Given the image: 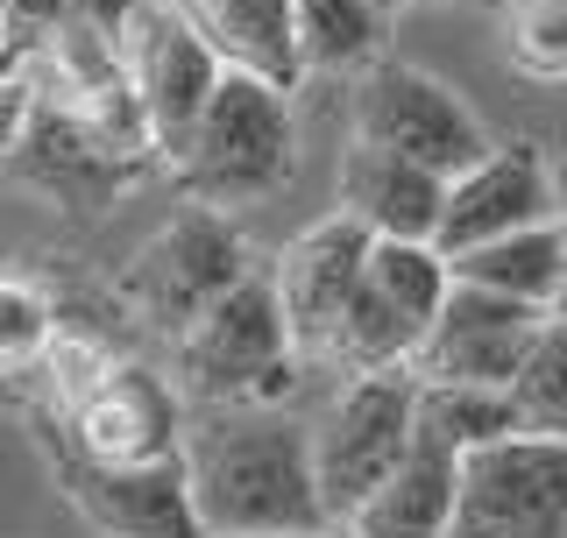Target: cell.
I'll use <instances>...</instances> for the list:
<instances>
[{"mask_svg":"<svg viewBox=\"0 0 567 538\" xmlns=\"http://www.w3.org/2000/svg\"><path fill=\"white\" fill-rule=\"evenodd\" d=\"M554 312H567V277H560V304H554Z\"/></svg>","mask_w":567,"mask_h":538,"instance_id":"30","label":"cell"},{"mask_svg":"<svg viewBox=\"0 0 567 538\" xmlns=\"http://www.w3.org/2000/svg\"><path fill=\"white\" fill-rule=\"evenodd\" d=\"M539 327H546L539 304L454 277V291L440 298L433 327H425L419 354H412V375L419 383H496L504 390L511 375H518V362H525V348H532Z\"/></svg>","mask_w":567,"mask_h":538,"instance_id":"10","label":"cell"},{"mask_svg":"<svg viewBox=\"0 0 567 538\" xmlns=\"http://www.w3.org/2000/svg\"><path fill=\"white\" fill-rule=\"evenodd\" d=\"M291 85H270L256 71H220L199 128L185 135V149L171 156V177L192 206H256L284 192V177L298 164V121H291Z\"/></svg>","mask_w":567,"mask_h":538,"instance_id":"2","label":"cell"},{"mask_svg":"<svg viewBox=\"0 0 567 538\" xmlns=\"http://www.w3.org/2000/svg\"><path fill=\"white\" fill-rule=\"evenodd\" d=\"M362 283L390 304V312H404L425 333L433 312H440V298L454 291V269H447V256H440V241H369Z\"/></svg>","mask_w":567,"mask_h":538,"instance_id":"19","label":"cell"},{"mask_svg":"<svg viewBox=\"0 0 567 538\" xmlns=\"http://www.w3.org/2000/svg\"><path fill=\"white\" fill-rule=\"evenodd\" d=\"M546 170H554V213L567 220V156H560V164H546Z\"/></svg>","mask_w":567,"mask_h":538,"instance_id":"27","label":"cell"},{"mask_svg":"<svg viewBox=\"0 0 567 538\" xmlns=\"http://www.w3.org/2000/svg\"><path fill=\"white\" fill-rule=\"evenodd\" d=\"M298 340L277 304V283L248 269L177 333V375L192 397H284L298 375Z\"/></svg>","mask_w":567,"mask_h":538,"instance_id":"3","label":"cell"},{"mask_svg":"<svg viewBox=\"0 0 567 538\" xmlns=\"http://www.w3.org/2000/svg\"><path fill=\"white\" fill-rule=\"evenodd\" d=\"M135 0H8V22H0V50H35L64 29H121Z\"/></svg>","mask_w":567,"mask_h":538,"instance_id":"23","label":"cell"},{"mask_svg":"<svg viewBox=\"0 0 567 538\" xmlns=\"http://www.w3.org/2000/svg\"><path fill=\"white\" fill-rule=\"evenodd\" d=\"M377 8H383V14H398V8H404V0H377Z\"/></svg>","mask_w":567,"mask_h":538,"instance_id":"29","label":"cell"},{"mask_svg":"<svg viewBox=\"0 0 567 538\" xmlns=\"http://www.w3.org/2000/svg\"><path fill=\"white\" fill-rule=\"evenodd\" d=\"M0 22H8V0H0Z\"/></svg>","mask_w":567,"mask_h":538,"instance_id":"31","label":"cell"},{"mask_svg":"<svg viewBox=\"0 0 567 538\" xmlns=\"http://www.w3.org/2000/svg\"><path fill=\"white\" fill-rule=\"evenodd\" d=\"M121 58H128V85H135V106L150 121V142L156 156L185 149V135L199 128L213 85H220V50L192 29V14L177 0H135L128 22H121Z\"/></svg>","mask_w":567,"mask_h":538,"instance_id":"8","label":"cell"},{"mask_svg":"<svg viewBox=\"0 0 567 538\" xmlns=\"http://www.w3.org/2000/svg\"><path fill=\"white\" fill-rule=\"evenodd\" d=\"M532 220H560L554 213V170L532 142H489V156H475L468 170L447 177V206H440V256L454 248H475L489 235H511V227Z\"/></svg>","mask_w":567,"mask_h":538,"instance_id":"12","label":"cell"},{"mask_svg":"<svg viewBox=\"0 0 567 538\" xmlns=\"http://www.w3.org/2000/svg\"><path fill=\"white\" fill-rule=\"evenodd\" d=\"M504 58L532 85L567 79V0H504Z\"/></svg>","mask_w":567,"mask_h":538,"instance_id":"22","label":"cell"},{"mask_svg":"<svg viewBox=\"0 0 567 538\" xmlns=\"http://www.w3.org/2000/svg\"><path fill=\"white\" fill-rule=\"evenodd\" d=\"M354 135L377 142V149L412 156V164L440 170V177L489 156V128L475 121V106L447 79H433L419 64H390V58L354 71Z\"/></svg>","mask_w":567,"mask_h":538,"instance_id":"6","label":"cell"},{"mask_svg":"<svg viewBox=\"0 0 567 538\" xmlns=\"http://www.w3.org/2000/svg\"><path fill=\"white\" fill-rule=\"evenodd\" d=\"M425 8H504V0H425Z\"/></svg>","mask_w":567,"mask_h":538,"instance_id":"28","label":"cell"},{"mask_svg":"<svg viewBox=\"0 0 567 538\" xmlns=\"http://www.w3.org/2000/svg\"><path fill=\"white\" fill-rule=\"evenodd\" d=\"M192 510L213 538L327 525L312 475V425L284 397H199L177 439Z\"/></svg>","mask_w":567,"mask_h":538,"instance_id":"1","label":"cell"},{"mask_svg":"<svg viewBox=\"0 0 567 538\" xmlns=\"http://www.w3.org/2000/svg\"><path fill=\"white\" fill-rule=\"evenodd\" d=\"M454 482H461V454L440 433L412 425V446H404L398 468L354 504L348 525H354V538H447Z\"/></svg>","mask_w":567,"mask_h":538,"instance_id":"15","label":"cell"},{"mask_svg":"<svg viewBox=\"0 0 567 538\" xmlns=\"http://www.w3.org/2000/svg\"><path fill=\"white\" fill-rule=\"evenodd\" d=\"M390 14L377 0H291V50L298 79H341L383 58Z\"/></svg>","mask_w":567,"mask_h":538,"instance_id":"18","label":"cell"},{"mask_svg":"<svg viewBox=\"0 0 567 538\" xmlns=\"http://www.w3.org/2000/svg\"><path fill=\"white\" fill-rule=\"evenodd\" d=\"M440 206H447V177L412 164L398 149L354 135L341 156V213L369 227V241H433Z\"/></svg>","mask_w":567,"mask_h":538,"instance_id":"14","label":"cell"},{"mask_svg":"<svg viewBox=\"0 0 567 538\" xmlns=\"http://www.w3.org/2000/svg\"><path fill=\"white\" fill-rule=\"evenodd\" d=\"M64 454L100 461V468H150L171 461L185 439V404L135 362H100L71 397H58V433Z\"/></svg>","mask_w":567,"mask_h":538,"instance_id":"9","label":"cell"},{"mask_svg":"<svg viewBox=\"0 0 567 538\" xmlns=\"http://www.w3.org/2000/svg\"><path fill=\"white\" fill-rule=\"evenodd\" d=\"M447 538H567V439L504 433L461 454Z\"/></svg>","mask_w":567,"mask_h":538,"instance_id":"5","label":"cell"},{"mask_svg":"<svg viewBox=\"0 0 567 538\" xmlns=\"http://www.w3.org/2000/svg\"><path fill=\"white\" fill-rule=\"evenodd\" d=\"M58 475L64 496L79 504L106 538H213L192 510V482L185 461H150V468H100L58 446Z\"/></svg>","mask_w":567,"mask_h":538,"instance_id":"13","label":"cell"},{"mask_svg":"<svg viewBox=\"0 0 567 538\" xmlns=\"http://www.w3.org/2000/svg\"><path fill=\"white\" fill-rule=\"evenodd\" d=\"M241 538H354V525H298V531H241Z\"/></svg>","mask_w":567,"mask_h":538,"instance_id":"26","label":"cell"},{"mask_svg":"<svg viewBox=\"0 0 567 538\" xmlns=\"http://www.w3.org/2000/svg\"><path fill=\"white\" fill-rule=\"evenodd\" d=\"M362 262H369V227L348 220V213H327L277 256L270 283H277V304L291 319V340L306 362H327V340L341 327L354 283H362Z\"/></svg>","mask_w":567,"mask_h":538,"instance_id":"11","label":"cell"},{"mask_svg":"<svg viewBox=\"0 0 567 538\" xmlns=\"http://www.w3.org/2000/svg\"><path fill=\"white\" fill-rule=\"evenodd\" d=\"M241 277H248V248L235 235V220H227L220 206H185V213H171V220L150 235V248L128 262L121 298L135 304L142 327L177 340L227 283H241Z\"/></svg>","mask_w":567,"mask_h":538,"instance_id":"7","label":"cell"},{"mask_svg":"<svg viewBox=\"0 0 567 538\" xmlns=\"http://www.w3.org/2000/svg\"><path fill=\"white\" fill-rule=\"evenodd\" d=\"M50 340H58V304L22 277H0V369H43Z\"/></svg>","mask_w":567,"mask_h":538,"instance_id":"24","label":"cell"},{"mask_svg":"<svg viewBox=\"0 0 567 538\" xmlns=\"http://www.w3.org/2000/svg\"><path fill=\"white\" fill-rule=\"evenodd\" d=\"M412 425H419L412 369L348 375L327 397V411L312 418V475H319V504H327L333 525H348L354 504L398 468V454L412 446Z\"/></svg>","mask_w":567,"mask_h":538,"instance_id":"4","label":"cell"},{"mask_svg":"<svg viewBox=\"0 0 567 538\" xmlns=\"http://www.w3.org/2000/svg\"><path fill=\"white\" fill-rule=\"evenodd\" d=\"M447 269L461 283H483V291H504V298H525L539 312H554L560 277H567V220H532V227L489 235L475 248H454Z\"/></svg>","mask_w":567,"mask_h":538,"instance_id":"16","label":"cell"},{"mask_svg":"<svg viewBox=\"0 0 567 538\" xmlns=\"http://www.w3.org/2000/svg\"><path fill=\"white\" fill-rule=\"evenodd\" d=\"M504 390H511V411H518V433L567 439V312H546V327L532 333L525 362Z\"/></svg>","mask_w":567,"mask_h":538,"instance_id":"20","label":"cell"},{"mask_svg":"<svg viewBox=\"0 0 567 538\" xmlns=\"http://www.w3.org/2000/svg\"><path fill=\"white\" fill-rule=\"evenodd\" d=\"M192 29L220 50V64L256 71L270 85H298V50H291V0H177Z\"/></svg>","mask_w":567,"mask_h":538,"instance_id":"17","label":"cell"},{"mask_svg":"<svg viewBox=\"0 0 567 538\" xmlns=\"http://www.w3.org/2000/svg\"><path fill=\"white\" fill-rule=\"evenodd\" d=\"M419 425L440 433L454 454H475V446L518 433V411H511V390L496 383H419Z\"/></svg>","mask_w":567,"mask_h":538,"instance_id":"21","label":"cell"},{"mask_svg":"<svg viewBox=\"0 0 567 538\" xmlns=\"http://www.w3.org/2000/svg\"><path fill=\"white\" fill-rule=\"evenodd\" d=\"M29 121H35V79H29V64L14 58V50H0V156L22 149Z\"/></svg>","mask_w":567,"mask_h":538,"instance_id":"25","label":"cell"}]
</instances>
